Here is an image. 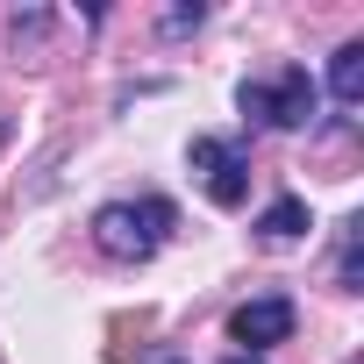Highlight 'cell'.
<instances>
[{
	"mask_svg": "<svg viewBox=\"0 0 364 364\" xmlns=\"http://www.w3.org/2000/svg\"><path fill=\"white\" fill-rule=\"evenodd\" d=\"M171 229H178V208L157 200V193L93 208V243H100V257H114V264H150V257L171 243Z\"/></svg>",
	"mask_w": 364,
	"mask_h": 364,
	"instance_id": "obj_1",
	"label": "cell"
},
{
	"mask_svg": "<svg viewBox=\"0 0 364 364\" xmlns=\"http://www.w3.org/2000/svg\"><path fill=\"white\" fill-rule=\"evenodd\" d=\"M236 107L264 129H307L314 107H321V86L307 79V65H286L279 79H243L236 86Z\"/></svg>",
	"mask_w": 364,
	"mask_h": 364,
	"instance_id": "obj_2",
	"label": "cell"
},
{
	"mask_svg": "<svg viewBox=\"0 0 364 364\" xmlns=\"http://www.w3.org/2000/svg\"><path fill=\"white\" fill-rule=\"evenodd\" d=\"M186 164H193V178L208 186L215 208H243V200H250V150H243V143H229V136H193V143H186Z\"/></svg>",
	"mask_w": 364,
	"mask_h": 364,
	"instance_id": "obj_3",
	"label": "cell"
},
{
	"mask_svg": "<svg viewBox=\"0 0 364 364\" xmlns=\"http://www.w3.org/2000/svg\"><path fill=\"white\" fill-rule=\"evenodd\" d=\"M293 300L286 293H257V300H243L236 314H229V343H243V357H257V350H272V343H293Z\"/></svg>",
	"mask_w": 364,
	"mask_h": 364,
	"instance_id": "obj_4",
	"label": "cell"
},
{
	"mask_svg": "<svg viewBox=\"0 0 364 364\" xmlns=\"http://www.w3.org/2000/svg\"><path fill=\"white\" fill-rule=\"evenodd\" d=\"M328 100H336L343 114L364 100V43H343V50L328 58Z\"/></svg>",
	"mask_w": 364,
	"mask_h": 364,
	"instance_id": "obj_5",
	"label": "cell"
},
{
	"mask_svg": "<svg viewBox=\"0 0 364 364\" xmlns=\"http://www.w3.org/2000/svg\"><path fill=\"white\" fill-rule=\"evenodd\" d=\"M307 229H314V222H307V200H300V193H279V200L257 215V236H264V243H300Z\"/></svg>",
	"mask_w": 364,
	"mask_h": 364,
	"instance_id": "obj_6",
	"label": "cell"
},
{
	"mask_svg": "<svg viewBox=\"0 0 364 364\" xmlns=\"http://www.w3.org/2000/svg\"><path fill=\"white\" fill-rule=\"evenodd\" d=\"M357 229H364V222H343V243H336V279H343V293L364 286V279H357Z\"/></svg>",
	"mask_w": 364,
	"mask_h": 364,
	"instance_id": "obj_7",
	"label": "cell"
},
{
	"mask_svg": "<svg viewBox=\"0 0 364 364\" xmlns=\"http://www.w3.org/2000/svg\"><path fill=\"white\" fill-rule=\"evenodd\" d=\"M200 22H208V8H200V0H193V8H164V15H157V29H164V36H193Z\"/></svg>",
	"mask_w": 364,
	"mask_h": 364,
	"instance_id": "obj_8",
	"label": "cell"
},
{
	"mask_svg": "<svg viewBox=\"0 0 364 364\" xmlns=\"http://www.w3.org/2000/svg\"><path fill=\"white\" fill-rule=\"evenodd\" d=\"M43 29H50V15H43V8H29V15L15 8V15H8V36H15V43H36Z\"/></svg>",
	"mask_w": 364,
	"mask_h": 364,
	"instance_id": "obj_9",
	"label": "cell"
},
{
	"mask_svg": "<svg viewBox=\"0 0 364 364\" xmlns=\"http://www.w3.org/2000/svg\"><path fill=\"white\" fill-rule=\"evenodd\" d=\"M222 364H264V357H243V350H236V357H222Z\"/></svg>",
	"mask_w": 364,
	"mask_h": 364,
	"instance_id": "obj_10",
	"label": "cell"
},
{
	"mask_svg": "<svg viewBox=\"0 0 364 364\" xmlns=\"http://www.w3.org/2000/svg\"><path fill=\"white\" fill-rule=\"evenodd\" d=\"M157 364H193V357H157Z\"/></svg>",
	"mask_w": 364,
	"mask_h": 364,
	"instance_id": "obj_11",
	"label": "cell"
},
{
	"mask_svg": "<svg viewBox=\"0 0 364 364\" xmlns=\"http://www.w3.org/2000/svg\"><path fill=\"white\" fill-rule=\"evenodd\" d=\"M0 136H8V122H0Z\"/></svg>",
	"mask_w": 364,
	"mask_h": 364,
	"instance_id": "obj_12",
	"label": "cell"
}]
</instances>
